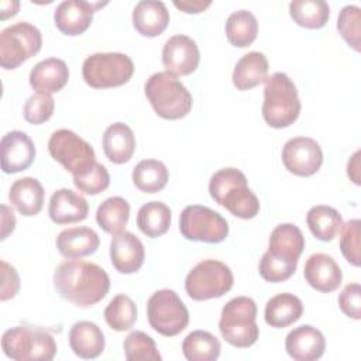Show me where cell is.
I'll return each instance as SVG.
<instances>
[{
    "label": "cell",
    "mask_w": 361,
    "mask_h": 361,
    "mask_svg": "<svg viewBox=\"0 0 361 361\" xmlns=\"http://www.w3.org/2000/svg\"><path fill=\"white\" fill-rule=\"evenodd\" d=\"M103 316L110 329L116 331H127L137 322V305L130 296L120 293L109 302Z\"/></svg>",
    "instance_id": "8d00e7d4"
},
{
    "label": "cell",
    "mask_w": 361,
    "mask_h": 361,
    "mask_svg": "<svg viewBox=\"0 0 361 361\" xmlns=\"http://www.w3.org/2000/svg\"><path fill=\"white\" fill-rule=\"evenodd\" d=\"M262 117L272 128H285L293 124L302 109L296 85L283 72H275L264 82Z\"/></svg>",
    "instance_id": "5b68a950"
},
{
    "label": "cell",
    "mask_w": 361,
    "mask_h": 361,
    "mask_svg": "<svg viewBox=\"0 0 361 361\" xmlns=\"http://www.w3.org/2000/svg\"><path fill=\"white\" fill-rule=\"evenodd\" d=\"M290 18L303 28H323L330 17V6L323 0H293L289 3Z\"/></svg>",
    "instance_id": "836d02e7"
},
{
    "label": "cell",
    "mask_w": 361,
    "mask_h": 361,
    "mask_svg": "<svg viewBox=\"0 0 361 361\" xmlns=\"http://www.w3.org/2000/svg\"><path fill=\"white\" fill-rule=\"evenodd\" d=\"M268 69L267 56L262 52L251 51L237 61L233 71V85L237 90H250L267 80Z\"/></svg>",
    "instance_id": "83f0119b"
},
{
    "label": "cell",
    "mask_w": 361,
    "mask_h": 361,
    "mask_svg": "<svg viewBox=\"0 0 361 361\" xmlns=\"http://www.w3.org/2000/svg\"><path fill=\"white\" fill-rule=\"evenodd\" d=\"M145 96L155 114L165 120L186 117L193 106L190 92L171 72H155L144 85Z\"/></svg>",
    "instance_id": "277c9868"
},
{
    "label": "cell",
    "mask_w": 361,
    "mask_h": 361,
    "mask_svg": "<svg viewBox=\"0 0 361 361\" xmlns=\"http://www.w3.org/2000/svg\"><path fill=\"white\" fill-rule=\"evenodd\" d=\"M179 231L189 241L217 244L227 238L228 223L207 206L190 204L179 216Z\"/></svg>",
    "instance_id": "4fadbf2b"
},
{
    "label": "cell",
    "mask_w": 361,
    "mask_h": 361,
    "mask_svg": "<svg viewBox=\"0 0 361 361\" xmlns=\"http://www.w3.org/2000/svg\"><path fill=\"white\" fill-rule=\"evenodd\" d=\"M337 30L341 38L357 52L361 49V8L354 4L344 6L338 13Z\"/></svg>",
    "instance_id": "f35d334b"
},
{
    "label": "cell",
    "mask_w": 361,
    "mask_h": 361,
    "mask_svg": "<svg viewBox=\"0 0 361 361\" xmlns=\"http://www.w3.org/2000/svg\"><path fill=\"white\" fill-rule=\"evenodd\" d=\"M20 8L18 1H8V0H1L0 1V18L7 20L10 17H14Z\"/></svg>",
    "instance_id": "c3c4849f"
},
{
    "label": "cell",
    "mask_w": 361,
    "mask_h": 361,
    "mask_svg": "<svg viewBox=\"0 0 361 361\" xmlns=\"http://www.w3.org/2000/svg\"><path fill=\"white\" fill-rule=\"evenodd\" d=\"M172 220L171 209L162 202H148L142 204L137 213V226L142 234L149 238H157L164 235Z\"/></svg>",
    "instance_id": "4dcf8cb0"
},
{
    "label": "cell",
    "mask_w": 361,
    "mask_h": 361,
    "mask_svg": "<svg viewBox=\"0 0 361 361\" xmlns=\"http://www.w3.org/2000/svg\"><path fill=\"white\" fill-rule=\"evenodd\" d=\"M282 164L296 176H312L323 165V151L310 137H293L282 148Z\"/></svg>",
    "instance_id": "5bb4252c"
},
{
    "label": "cell",
    "mask_w": 361,
    "mask_h": 361,
    "mask_svg": "<svg viewBox=\"0 0 361 361\" xmlns=\"http://www.w3.org/2000/svg\"><path fill=\"white\" fill-rule=\"evenodd\" d=\"M338 306L340 310L350 319L360 320L361 319V286L360 283H348L343 288L338 295Z\"/></svg>",
    "instance_id": "7bdbcfd3"
},
{
    "label": "cell",
    "mask_w": 361,
    "mask_h": 361,
    "mask_svg": "<svg viewBox=\"0 0 361 361\" xmlns=\"http://www.w3.org/2000/svg\"><path fill=\"white\" fill-rule=\"evenodd\" d=\"M360 237H361V221L358 219H351L343 223L340 228V250L343 257L354 267L361 264L360 252Z\"/></svg>",
    "instance_id": "ab89813d"
},
{
    "label": "cell",
    "mask_w": 361,
    "mask_h": 361,
    "mask_svg": "<svg viewBox=\"0 0 361 361\" xmlns=\"http://www.w3.org/2000/svg\"><path fill=\"white\" fill-rule=\"evenodd\" d=\"M257 312V303L248 296H237L228 300L223 306L219 320L221 337L237 348L254 345L259 336Z\"/></svg>",
    "instance_id": "8992f818"
},
{
    "label": "cell",
    "mask_w": 361,
    "mask_h": 361,
    "mask_svg": "<svg viewBox=\"0 0 361 361\" xmlns=\"http://www.w3.org/2000/svg\"><path fill=\"white\" fill-rule=\"evenodd\" d=\"M200 62V51L195 39L188 35H172L162 48V63L175 76L193 73Z\"/></svg>",
    "instance_id": "9a60e30c"
},
{
    "label": "cell",
    "mask_w": 361,
    "mask_h": 361,
    "mask_svg": "<svg viewBox=\"0 0 361 361\" xmlns=\"http://www.w3.org/2000/svg\"><path fill=\"white\" fill-rule=\"evenodd\" d=\"M124 355L127 361H161L157 344L151 336L144 331H131L123 343Z\"/></svg>",
    "instance_id": "74e56055"
},
{
    "label": "cell",
    "mask_w": 361,
    "mask_h": 361,
    "mask_svg": "<svg viewBox=\"0 0 361 361\" xmlns=\"http://www.w3.org/2000/svg\"><path fill=\"white\" fill-rule=\"evenodd\" d=\"M3 353L16 361H51L58 347L54 336L34 326H16L1 336Z\"/></svg>",
    "instance_id": "52a82bcc"
},
{
    "label": "cell",
    "mask_w": 361,
    "mask_h": 361,
    "mask_svg": "<svg viewBox=\"0 0 361 361\" xmlns=\"http://www.w3.org/2000/svg\"><path fill=\"white\" fill-rule=\"evenodd\" d=\"M48 151L73 178L85 175L97 162L93 147L68 128H59L51 134Z\"/></svg>",
    "instance_id": "30bf717a"
},
{
    "label": "cell",
    "mask_w": 361,
    "mask_h": 361,
    "mask_svg": "<svg viewBox=\"0 0 361 361\" xmlns=\"http://www.w3.org/2000/svg\"><path fill=\"white\" fill-rule=\"evenodd\" d=\"M28 80L37 93L52 94L65 87L69 80V69L63 59L47 58L34 65Z\"/></svg>",
    "instance_id": "7402d4cb"
},
{
    "label": "cell",
    "mask_w": 361,
    "mask_h": 361,
    "mask_svg": "<svg viewBox=\"0 0 361 361\" xmlns=\"http://www.w3.org/2000/svg\"><path fill=\"white\" fill-rule=\"evenodd\" d=\"M0 165L4 173H18L28 169L35 159L32 140L20 130L8 131L0 141Z\"/></svg>",
    "instance_id": "2e32d148"
},
{
    "label": "cell",
    "mask_w": 361,
    "mask_h": 361,
    "mask_svg": "<svg viewBox=\"0 0 361 361\" xmlns=\"http://www.w3.org/2000/svg\"><path fill=\"white\" fill-rule=\"evenodd\" d=\"M100 238L90 227H71L62 230L56 237L59 254L68 259H79L97 251Z\"/></svg>",
    "instance_id": "603a6c76"
},
{
    "label": "cell",
    "mask_w": 361,
    "mask_h": 361,
    "mask_svg": "<svg viewBox=\"0 0 361 361\" xmlns=\"http://www.w3.org/2000/svg\"><path fill=\"white\" fill-rule=\"evenodd\" d=\"M42 47L41 31L31 23L18 21L0 32V65L6 71L18 68Z\"/></svg>",
    "instance_id": "7c38bea8"
},
{
    "label": "cell",
    "mask_w": 361,
    "mask_h": 361,
    "mask_svg": "<svg viewBox=\"0 0 361 361\" xmlns=\"http://www.w3.org/2000/svg\"><path fill=\"white\" fill-rule=\"evenodd\" d=\"M144 259L145 248L135 234L124 230L111 237L110 261L116 271L124 275L135 274L142 267Z\"/></svg>",
    "instance_id": "ac0fdd59"
},
{
    "label": "cell",
    "mask_w": 361,
    "mask_h": 361,
    "mask_svg": "<svg viewBox=\"0 0 361 361\" xmlns=\"http://www.w3.org/2000/svg\"><path fill=\"white\" fill-rule=\"evenodd\" d=\"M303 250L305 237L302 230L292 223L278 224L271 231L268 250L259 259L261 278L271 283L288 281L295 274Z\"/></svg>",
    "instance_id": "7a4b0ae2"
},
{
    "label": "cell",
    "mask_w": 361,
    "mask_h": 361,
    "mask_svg": "<svg viewBox=\"0 0 361 361\" xmlns=\"http://www.w3.org/2000/svg\"><path fill=\"white\" fill-rule=\"evenodd\" d=\"M89 203L72 189L62 188L52 193L48 204V216L55 224H72L87 217Z\"/></svg>",
    "instance_id": "44dd1931"
},
{
    "label": "cell",
    "mask_w": 361,
    "mask_h": 361,
    "mask_svg": "<svg viewBox=\"0 0 361 361\" xmlns=\"http://www.w3.org/2000/svg\"><path fill=\"white\" fill-rule=\"evenodd\" d=\"M234 285V276L228 265L219 259L197 262L185 278V290L193 300L202 302L221 298Z\"/></svg>",
    "instance_id": "9c48e42d"
},
{
    "label": "cell",
    "mask_w": 361,
    "mask_h": 361,
    "mask_svg": "<svg viewBox=\"0 0 361 361\" xmlns=\"http://www.w3.org/2000/svg\"><path fill=\"white\" fill-rule=\"evenodd\" d=\"M73 185L79 189V192L94 196L109 188L110 173L104 165L96 162L89 172L80 176H75Z\"/></svg>",
    "instance_id": "b9f144b4"
},
{
    "label": "cell",
    "mask_w": 361,
    "mask_h": 361,
    "mask_svg": "<svg viewBox=\"0 0 361 361\" xmlns=\"http://www.w3.org/2000/svg\"><path fill=\"white\" fill-rule=\"evenodd\" d=\"M303 276L313 289L323 293L336 290L343 281L341 268L333 257L324 252H316L307 258Z\"/></svg>",
    "instance_id": "ffe728a7"
},
{
    "label": "cell",
    "mask_w": 361,
    "mask_h": 361,
    "mask_svg": "<svg viewBox=\"0 0 361 361\" xmlns=\"http://www.w3.org/2000/svg\"><path fill=\"white\" fill-rule=\"evenodd\" d=\"M212 199L227 209L233 216L250 220L259 213V200L248 188L247 176L237 168H223L209 180Z\"/></svg>",
    "instance_id": "3957f363"
},
{
    "label": "cell",
    "mask_w": 361,
    "mask_h": 361,
    "mask_svg": "<svg viewBox=\"0 0 361 361\" xmlns=\"http://www.w3.org/2000/svg\"><path fill=\"white\" fill-rule=\"evenodd\" d=\"M360 155L361 152L355 151L347 162V175L355 185H360Z\"/></svg>",
    "instance_id": "7dc6e473"
},
{
    "label": "cell",
    "mask_w": 361,
    "mask_h": 361,
    "mask_svg": "<svg viewBox=\"0 0 361 361\" xmlns=\"http://www.w3.org/2000/svg\"><path fill=\"white\" fill-rule=\"evenodd\" d=\"M0 274H1V289H0V300L6 302L17 296L21 282L17 269L6 262L4 259L0 261Z\"/></svg>",
    "instance_id": "ee69618b"
},
{
    "label": "cell",
    "mask_w": 361,
    "mask_h": 361,
    "mask_svg": "<svg viewBox=\"0 0 361 361\" xmlns=\"http://www.w3.org/2000/svg\"><path fill=\"white\" fill-rule=\"evenodd\" d=\"M134 75L133 59L123 52H97L89 55L82 65V76L93 89L118 87Z\"/></svg>",
    "instance_id": "ba28073f"
},
{
    "label": "cell",
    "mask_w": 361,
    "mask_h": 361,
    "mask_svg": "<svg viewBox=\"0 0 361 361\" xmlns=\"http://www.w3.org/2000/svg\"><path fill=\"white\" fill-rule=\"evenodd\" d=\"M56 293L78 307H92L110 290L107 272L94 262L68 259L59 264L52 276Z\"/></svg>",
    "instance_id": "6da1fadb"
},
{
    "label": "cell",
    "mask_w": 361,
    "mask_h": 361,
    "mask_svg": "<svg viewBox=\"0 0 361 361\" xmlns=\"http://www.w3.org/2000/svg\"><path fill=\"white\" fill-rule=\"evenodd\" d=\"M102 145L106 158L116 165H121L133 158L135 151V137L126 123L117 121L106 128Z\"/></svg>",
    "instance_id": "4316f807"
},
{
    "label": "cell",
    "mask_w": 361,
    "mask_h": 361,
    "mask_svg": "<svg viewBox=\"0 0 361 361\" xmlns=\"http://www.w3.org/2000/svg\"><path fill=\"white\" fill-rule=\"evenodd\" d=\"M69 345L75 355L93 360L104 350V334L102 329L89 320L76 322L69 330Z\"/></svg>",
    "instance_id": "484cf974"
},
{
    "label": "cell",
    "mask_w": 361,
    "mask_h": 361,
    "mask_svg": "<svg viewBox=\"0 0 361 361\" xmlns=\"http://www.w3.org/2000/svg\"><path fill=\"white\" fill-rule=\"evenodd\" d=\"M104 4L106 3L65 0L56 6L54 11V23L65 35H80L90 27L94 11Z\"/></svg>",
    "instance_id": "e0dca14e"
},
{
    "label": "cell",
    "mask_w": 361,
    "mask_h": 361,
    "mask_svg": "<svg viewBox=\"0 0 361 361\" xmlns=\"http://www.w3.org/2000/svg\"><path fill=\"white\" fill-rule=\"evenodd\" d=\"M55 110V100L51 94L47 93H34L31 94L23 107V114L25 121L30 124L38 126L48 121Z\"/></svg>",
    "instance_id": "60d3db41"
},
{
    "label": "cell",
    "mask_w": 361,
    "mask_h": 361,
    "mask_svg": "<svg viewBox=\"0 0 361 361\" xmlns=\"http://www.w3.org/2000/svg\"><path fill=\"white\" fill-rule=\"evenodd\" d=\"M303 314V303L293 293H278L272 296L264 312L265 323L275 329H283L298 322Z\"/></svg>",
    "instance_id": "f1b7e54d"
},
{
    "label": "cell",
    "mask_w": 361,
    "mask_h": 361,
    "mask_svg": "<svg viewBox=\"0 0 361 361\" xmlns=\"http://www.w3.org/2000/svg\"><path fill=\"white\" fill-rule=\"evenodd\" d=\"M173 6L186 14H199L203 13L207 7L212 6V1L204 0H175Z\"/></svg>",
    "instance_id": "f6af8a7d"
},
{
    "label": "cell",
    "mask_w": 361,
    "mask_h": 361,
    "mask_svg": "<svg viewBox=\"0 0 361 361\" xmlns=\"http://www.w3.org/2000/svg\"><path fill=\"white\" fill-rule=\"evenodd\" d=\"M220 351L221 344L219 338L206 330L189 333L182 343V353L189 361H216Z\"/></svg>",
    "instance_id": "d590c367"
},
{
    "label": "cell",
    "mask_w": 361,
    "mask_h": 361,
    "mask_svg": "<svg viewBox=\"0 0 361 361\" xmlns=\"http://www.w3.org/2000/svg\"><path fill=\"white\" fill-rule=\"evenodd\" d=\"M14 228H16V216H14L13 210L8 206L1 204V235H0V240H6L7 235L14 231Z\"/></svg>",
    "instance_id": "bcb514c9"
},
{
    "label": "cell",
    "mask_w": 361,
    "mask_h": 361,
    "mask_svg": "<svg viewBox=\"0 0 361 361\" xmlns=\"http://www.w3.org/2000/svg\"><path fill=\"white\" fill-rule=\"evenodd\" d=\"M258 35V21L248 10H238L228 16L226 21V37L233 47L247 48Z\"/></svg>",
    "instance_id": "e575fe53"
},
{
    "label": "cell",
    "mask_w": 361,
    "mask_h": 361,
    "mask_svg": "<svg viewBox=\"0 0 361 361\" xmlns=\"http://www.w3.org/2000/svg\"><path fill=\"white\" fill-rule=\"evenodd\" d=\"M285 350L296 361H316L324 354L326 338L319 329L302 324L288 333Z\"/></svg>",
    "instance_id": "d6986e66"
},
{
    "label": "cell",
    "mask_w": 361,
    "mask_h": 361,
    "mask_svg": "<svg viewBox=\"0 0 361 361\" xmlns=\"http://www.w3.org/2000/svg\"><path fill=\"white\" fill-rule=\"evenodd\" d=\"M306 224L310 233L320 241H331L340 233L343 217L331 206L317 204L309 209L306 214Z\"/></svg>",
    "instance_id": "f546056e"
},
{
    "label": "cell",
    "mask_w": 361,
    "mask_h": 361,
    "mask_svg": "<svg viewBox=\"0 0 361 361\" xmlns=\"http://www.w3.org/2000/svg\"><path fill=\"white\" fill-rule=\"evenodd\" d=\"M45 190L37 178L24 176L13 182L8 190L10 203L25 217L37 216L44 206Z\"/></svg>",
    "instance_id": "d4e9b609"
},
{
    "label": "cell",
    "mask_w": 361,
    "mask_h": 361,
    "mask_svg": "<svg viewBox=\"0 0 361 361\" xmlns=\"http://www.w3.org/2000/svg\"><path fill=\"white\" fill-rule=\"evenodd\" d=\"M133 183L144 193L161 192L169 179L168 168L158 159H142L140 161L131 173Z\"/></svg>",
    "instance_id": "d6a6232c"
},
{
    "label": "cell",
    "mask_w": 361,
    "mask_h": 361,
    "mask_svg": "<svg viewBox=\"0 0 361 361\" xmlns=\"http://www.w3.org/2000/svg\"><path fill=\"white\" fill-rule=\"evenodd\" d=\"M130 217V204L121 196H111L103 200L96 210V221L99 227L109 233L117 234L124 231Z\"/></svg>",
    "instance_id": "1f68e13d"
},
{
    "label": "cell",
    "mask_w": 361,
    "mask_h": 361,
    "mask_svg": "<svg viewBox=\"0 0 361 361\" xmlns=\"http://www.w3.org/2000/svg\"><path fill=\"white\" fill-rule=\"evenodd\" d=\"M169 11L164 1L142 0L133 10V25L142 37L154 38L161 35L169 24Z\"/></svg>",
    "instance_id": "cb8c5ba5"
},
{
    "label": "cell",
    "mask_w": 361,
    "mask_h": 361,
    "mask_svg": "<svg viewBox=\"0 0 361 361\" xmlns=\"http://www.w3.org/2000/svg\"><path fill=\"white\" fill-rule=\"evenodd\" d=\"M149 326L165 337L182 333L189 324V310L173 289H159L147 302Z\"/></svg>",
    "instance_id": "8fae6325"
}]
</instances>
